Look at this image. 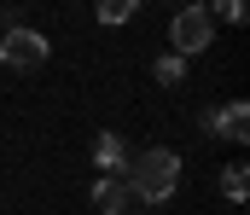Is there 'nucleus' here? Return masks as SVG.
<instances>
[{
	"label": "nucleus",
	"instance_id": "obj_1",
	"mask_svg": "<svg viewBox=\"0 0 250 215\" xmlns=\"http://www.w3.org/2000/svg\"><path fill=\"white\" fill-rule=\"evenodd\" d=\"M123 186L146 204V210H151V204H169V198H175V186H181V151H169V145L134 151V157H128Z\"/></svg>",
	"mask_w": 250,
	"mask_h": 215
},
{
	"label": "nucleus",
	"instance_id": "obj_2",
	"mask_svg": "<svg viewBox=\"0 0 250 215\" xmlns=\"http://www.w3.org/2000/svg\"><path fill=\"white\" fill-rule=\"evenodd\" d=\"M169 47H175V59H198L204 47H215V18H209V6H181V12L169 18Z\"/></svg>",
	"mask_w": 250,
	"mask_h": 215
},
{
	"label": "nucleus",
	"instance_id": "obj_3",
	"mask_svg": "<svg viewBox=\"0 0 250 215\" xmlns=\"http://www.w3.org/2000/svg\"><path fill=\"white\" fill-rule=\"evenodd\" d=\"M0 64H6V70H41V64H47V35L29 29V23H12V29L0 35Z\"/></svg>",
	"mask_w": 250,
	"mask_h": 215
},
{
	"label": "nucleus",
	"instance_id": "obj_4",
	"mask_svg": "<svg viewBox=\"0 0 250 215\" xmlns=\"http://www.w3.org/2000/svg\"><path fill=\"white\" fill-rule=\"evenodd\" d=\"M204 122H209V134H215V140H233V145H239V140L250 134V105H245V99H233V105L209 111Z\"/></svg>",
	"mask_w": 250,
	"mask_h": 215
},
{
	"label": "nucleus",
	"instance_id": "obj_5",
	"mask_svg": "<svg viewBox=\"0 0 250 215\" xmlns=\"http://www.w3.org/2000/svg\"><path fill=\"white\" fill-rule=\"evenodd\" d=\"M93 204H99V215H146V204H140V198L128 192L123 180H111V175H105V180L93 186Z\"/></svg>",
	"mask_w": 250,
	"mask_h": 215
},
{
	"label": "nucleus",
	"instance_id": "obj_6",
	"mask_svg": "<svg viewBox=\"0 0 250 215\" xmlns=\"http://www.w3.org/2000/svg\"><path fill=\"white\" fill-rule=\"evenodd\" d=\"M93 157H99V169H105L111 180H123V175H128V157H134V151H128V140H123V134H99Z\"/></svg>",
	"mask_w": 250,
	"mask_h": 215
},
{
	"label": "nucleus",
	"instance_id": "obj_7",
	"mask_svg": "<svg viewBox=\"0 0 250 215\" xmlns=\"http://www.w3.org/2000/svg\"><path fill=\"white\" fill-rule=\"evenodd\" d=\"M221 192H227V204H245V192H250L245 163H227V169H221Z\"/></svg>",
	"mask_w": 250,
	"mask_h": 215
},
{
	"label": "nucleus",
	"instance_id": "obj_8",
	"mask_svg": "<svg viewBox=\"0 0 250 215\" xmlns=\"http://www.w3.org/2000/svg\"><path fill=\"white\" fill-rule=\"evenodd\" d=\"M151 76H157L163 87H181V81H187V59H175V53H163V59L151 64Z\"/></svg>",
	"mask_w": 250,
	"mask_h": 215
},
{
	"label": "nucleus",
	"instance_id": "obj_9",
	"mask_svg": "<svg viewBox=\"0 0 250 215\" xmlns=\"http://www.w3.org/2000/svg\"><path fill=\"white\" fill-rule=\"evenodd\" d=\"M134 12H140L134 0H99V23H128Z\"/></svg>",
	"mask_w": 250,
	"mask_h": 215
},
{
	"label": "nucleus",
	"instance_id": "obj_10",
	"mask_svg": "<svg viewBox=\"0 0 250 215\" xmlns=\"http://www.w3.org/2000/svg\"><path fill=\"white\" fill-rule=\"evenodd\" d=\"M209 18H227V23H239V18H245V6H239V0H221V6L209 12Z\"/></svg>",
	"mask_w": 250,
	"mask_h": 215
}]
</instances>
